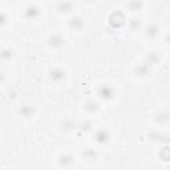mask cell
<instances>
[{
  "mask_svg": "<svg viewBox=\"0 0 170 170\" xmlns=\"http://www.w3.org/2000/svg\"><path fill=\"white\" fill-rule=\"evenodd\" d=\"M50 78H52L55 82L63 81L64 78H65V72L59 69V68H56V69H53L52 72H50Z\"/></svg>",
  "mask_w": 170,
  "mask_h": 170,
  "instance_id": "6da1fadb",
  "label": "cell"
},
{
  "mask_svg": "<svg viewBox=\"0 0 170 170\" xmlns=\"http://www.w3.org/2000/svg\"><path fill=\"white\" fill-rule=\"evenodd\" d=\"M12 56H13V52L11 49H3L0 52V57L3 60H9V59H12Z\"/></svg>",
  "mask_w": 170,
  "mask_h": 170,
  "instance_id": "8992f818",
  "label": "cell"
},
{
  "mask_svg": "<svg viewBox=\"0 0 170 170\" xmlns=\"http://www.w3.org/2000/svg\"><path fill=\"white\" fill-rule=\"evenodd\" d=\"M72 8H73V4L71 2H68V0H64V2L59 3V5H57V9L60 12H69Z\"/></svg>",
  "mask_w": 170,
  "mask_h": 170,
  "instance_id": "3957f363",
  "label": "cell"
},
{
  "mask_svg": "<svg viewBox=\"0 0 170 170\" xmlns=\"http://www.w3.org/2000/svg\"><path fill=\"white\" fill-rule=\"evenodd\" d=\"M64 44V39L61 37L60 35H52L49 37V45L53 47V48H59V47H61Z\"/></svg>",
  "mask_w": 170,
  "mask_h": 170,
  "instance_id": "7a4b0ae2",
  "label": "cell"
},
{
  "mask_svg": "<svg viewBox=\"0 0 170 170\" xmlns=\"http://www.w3.org/2000/svg\"><path fill=\"white\" fill-rule=\"evenodd\" d=\"M113 93H114V90L112 89L110 86H104V88L100 90V95H101V97H104V99H110V97L113 96Z\"/></svg>",
  "mask_w": 170,
  "mask_h": 170,
  "instance_id": "5b68a950",
  "label": "cell"
},
{
  "mask_svg": "<svg viewBox=\"0 0 170 170\" xmlns=\"http://www.w3.org/2000/svg\"><path fill=\"white\" fill-rule=\"evenodd\" d=\"M27 13H28L29 16H32V19H33L35 16L39 15V9L35 8V7H29V8H28V11H27Z\"/></svg>",
  "mask_w": 170,
  "mask_h": 170,
  "instance_id": "ba28073f",
  "label": "cell"
},
{
  "mask_svg": "<svg viewBox=\"0 0 170 170\" xmlns=\"http://www.w3.org/2000/svg\"><path fill=\"white\" fill-rule=\"evenodd\" d=\"M69 25L73 29H81V28L84 27V21H82L80 17H75V19H72L69 21Z\"/></svg>",
  "mask_w": 170,
  "mask_h": 170,
  "instance_id": "277c9868",
  "label": "cell"
},
{
  "mask_svg": "<svg viewBox=\"0 0 170 170\" xmlns=\"http://www.w3.org/2000/svg\"><path fill=\"white\" fill-rule=\"evenodd\" d=\"M86 2H95V0H86Z\"/></svg>",
  "mask_w": 170,
  "mask_h": 170,
  "instance_id": "8fae6325",
  "label": "cell"
},
{
  "mask_svg": "<svg viewBox=\"0 0 170 170\" xmlns=\"http://www.w3.org/2000/svg\"><path fill=\"white\" fill-rule=\"evenodd\" d=\"M20 113H23L24 117H31V114L33 113V109L31 106H24V108H21Z\"/></svg>",
  "mask_w": 170,
  "mask_h": 170,
  "instance_id": "52a82bcc",
  "label": "cell"
},
{
  "mask_svg": "<svg viewBox=\"0 0 170 170\" xmlns=\"http://www.w3.org/2000/svg\"><path fill=\"white\" fill-rule=\"evenodd\" d=\"M5 23H7V16L3 12H0V27H2V25H4Z\"/></svg>",
  "mask_w": 170,
  "mask_h": 170,
  "instance_id": "9c48e42d",
  "label": "cell"
},
{
  "mask_svg": "<svg viewBox=\"0 0 170 170\" xmlns=\"http://www.w3.org/2000/svg\"><path fill=\"white\" fill-rule=\"evenodd\" d=\"M0 80H3V73L0 72Z\"/></svg>",
  "mask_w": 170,
  "mask_h": 170,
  "instance_id": "30bf717a",
  "label": "cell"
}]
</instances>
